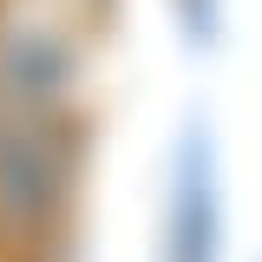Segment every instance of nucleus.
Instances as JSON below:
<instances>
[{
	"label": "nucleus",
	"mask_w": 262,
	"mask_h": 262,
	"mask_svg": "<svg viewBox=\"0 0 262 262\" xmlns=\"http://www.w3.org/2000/svg\"><path fill=\"white\" fill-rule=\"evenodd\" d=\"M164 262H216V158L203 125H190L170 177V229H164Z\"/></svg>",
	"instance_id": "1"
},
{
	"label": "nucleus",
	"mask_w": 262,
	"mask_h": 262,
	"mask_svg": "<svg viewBox=\"0 0 262 262\" xmlns=\"http://www.w3.org/2000/svg\"><path fill=\"white\" fill-rule=\"evenodd\" d=\"M53 184H59V151L27 125L0 131V203L13 216H33L53 203Z\"/></svg>",
	"instance_id": "2"
}]
</instances>
